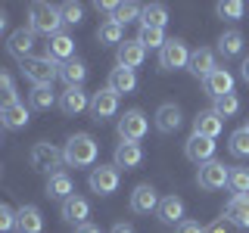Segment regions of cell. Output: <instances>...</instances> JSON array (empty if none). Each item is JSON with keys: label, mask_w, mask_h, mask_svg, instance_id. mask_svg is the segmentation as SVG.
<instances>
[{"label": "cell", "mask_w": 249, "mask_h": 233, "mask_svg": "<svg viewBox=\"0 0 249 233\" xmlns=\"http://www.w3.org/2000/svg\"><path fill=\"white\" fill-rule=\"evenodd\" d=\"M28 28L35 31V34H59L62 28V13L59 6L53 3H44V0H35V3H28Z\"/></svg>", "instance_id": "6da1fadb"}, {"label": "cell", "mask_w": 249, "mask_h": 233, "mask_svg": "<svg viewBox=\"0 0 249 233\" xmlns=\"http://www.w3.org/2000/svg\"><path fill=\"white\" fill-rule=\"evenodd\" d=\"M97 140L90 134H72L66 140V150H62V159H66V165L72 168H90L93 162H97Z\"/></svg>", "instance_id": "7a4b0ae2"}, {"label": "cell", "mask_w": 249, "mask_h": 233, "mask_svg": "<svg viewBox=\"0 0 249 233\" xmlns=\"http://www.w3.org/2000/svg\"><path fill=\"white\" fill-rule=\"evenodd\" d=\"M19 68L35 87H53V81L59 78V66L47 56H31L25 62H19Z\"/></svg>", "instance_id": "3957f363"}, {"label": "cell", "mask_w": 249, "mask_h": 233, "mask_svg": "<svg viewBox=\"0 0 249 233\" xmlns=\"http://www.w3.org/2000/svg\"><path fill=\"white\" fill-rule=\"evenodd\" d=\"M28 162H31V168L35 171H41V174H53L62 162V152L56 150L53 143H47V140H41V143H35L31 146V152H28Z\"/></svg>", "instance_id": "277c9868"}, {"label": "cell", "mask_w": 249, "mask_h": 233, "mask_svg": "<svg viewBox=\"0 0 249 233\" xmlns=\"http://www.w3.org/2000/svg\"><path fill=\"white\" fill-rule=\"evenodd\" d=\"M190 62V47L181 37H168L165 47L159 50V68L162 72H175V68H187Z\"/></svg>", "instance_id": "5b68a950"}, {"label": "cell", "mask_w": 249, "mask_h": 233, "mask_svg": "<svg viewBox=\"0 0 249 233\" xmlns=\"http://www.w3.org/2000/svg\"><path fill=\"white\" fill-rule=\"evenodd\" d=\"M228 174H231V165L212 159V162H206V165H199L196 183H199V190L215 193V190H224V186H228Z\"/></svg>", "instance_id": "8992f818"}, {"label": "cell", "mask_w": 249, "mask_h": 233, "mask_svg": "<svg viewBox=\"0 0 249 233\" xmlns=\"http://www.w3.org/2000/svg\"><path fill=\"white\" fill-rule=\"evenodd\" d=\"M119 183H122V171L115 165H97L88 177V186L97 196H112V193L119 190Z\"/></svg>", "instance_id": "52a82bcc"}, {"label": "cell", "mask_w": 249, "mask_h": 233, "mask_svg": "<svg viewBox=\"0 0 249 233\" xmlns=\"http://www.w3.org/2000/svg\"><path fill=\"white\" fill-rule=\"evenodd\" d=\"M146 131H150V121H146V115L140 112V109H128V112L119 118V137L122 140L140 143V140L146 137Z\"/></svg>", "instance_id": "ba28073f"}, {"label": "cell", "mask_w": 249, "mask_h": 233, "mask_svg": "<svg viewBox=\"0 0 249 233\" xmlns=\"http://www.w3.org/2000/svg\"><path fill=\"white\" fill-rule=\"evenodd\" d=\"M119 112V93L109 90V87H100L97 93H90V118L93 121H106Z\"/></svg>", "instance_id": "9c48e42d"}, {"label": "cell", "mask_w": 249, "mask_h": 233, "mask_svg": "<svg viewBox=\"0 0 249 233\" xmlns=\"http://www.w3.org/2000/svg\"><path fill=\"white\" fill-rule=\"evenodd\" d=\"M35 31L31 28H16L10 37H6V53H10L13 59H19V62H25L31 59V53H35Z\"/></svg>", "instance_id": "30bf717a"}, {"label": "cell", "mask_w": 249, "mask_h": 233, "mask_svg": "<svg viewBox=\"0 0 249 233\" xmlns=\"http://www.w3.org/2000/svg\"><path fill=\"white\" fill-rule=\"evenodd\" d=\"M143 59H146V47L137 41H122L119 44V50H115V66L119 68H131L134 72L137 66H143Z\"/></svg>", "instance_id": "8fae6325"}, {"label": "cell", "mask_w": 249, "mask_h": 233, "mask_svg": "<svg viewBox=\"0 0 249 233\" xmlns=\"http://www.w3.org/2000/svg\"><path fill=\"white\" fill-rule=\"evenodd\" d=\"M184 155L190 162H196V165H206V162L215 159V140L190 134V137H187V143H184Z\"/></svg>", "instance_id": "7c38bea8"}, {"label": "cell", "mask_w": 249, "mask_h": 233, "mask_svg": "<svg viewBox=\"0 0 249 233\" xmlns=\"http://www.w3.org/2000/svg\"><path fill=\"white\" fill-rule=\"evenodd\" d=\"M221 131H224V118L215 112V109H202V112H196V118H193V134L215 140Z\"/></svg>", "instance_id": "4fadbf2b"}, {"label": "cell", "mask_w": 249, "mask_h": 233, "mask_svg": "<svg viewBox=\"0 0 249 233\" xmlns=\"http://www.w3.org/2000/svg\"><path fill=\"white\" fill-rule=\"evenodd\" d=\"M156 208H159V193H156L150 183H137L134 193H131V212L134 215H150Z\"/></svg>", "instance_id": "5bb4252c"}, {"label": "cell", "mask_w": 249, "mask_h": 233, "mask_svg": "<svg viewBox=\"0 0 249 233\" xmlns=\"http://www.w3.org/2000/svg\"><path fill=\"white\" fill-rule=\"evenodd\" d=\"M215 53L209 50V47H199V50L190 53V62H187V72H190L193 78H199V81H206L209 75L215 72Z\"/></svg>", "instance_id": "9a60e30c"}, {"label": "cell", "mask_w": 249, "mask_h": 233, "mask_svg": "<svg viewBox=\"0 0 249 233\" xmlns=\"http://www.w3.org/2000/svg\"><path fill=\"white\" fill-rule=\"evenodd\" d=\"M47 59H53L56 66L75 59V41L66 34V31H59V34H53L50 41H47Z\"/></svg>", "instance_id": "2e32d148"}, {"label": "cell", "mask_w": 249, "mask_h": 233, "mask_svg": "<svg viewBox=\"0 0 249 233\" xmlns=\"http://www.w3.org/2000/svg\"><path fill=\"white\" fill-rule=\"evenodd\" d=\"M44 215L37 205H19L16 208V233H41Z\"/></svg>", "instance_id": "e0dca14e"}, {"label": "cell", "mask_w": 249, "mask_h": 233, "mask_svg": "<svg viewBox=\"0 0 249 233\" xmlns=\"http://www.w3.org/2000/svg\"><path fill=\"white\" fill-rule=\"evenodd\" d=\"M202 90L209 93L212 100H218V97H224V93H233V75L228 72V68H221L218 66L212 75L202 81Z\"/></svg>", "instance_id": "ac0fdd59"}, {"label": "cell", "mask_w": 249, "mask_h": 233, "mask_svg": "<svg viewBox=\"0 0 249 233\" xmlns=\"http://www.w3.org/2000/svg\"><path fill=\"white\" fill-rule=\"evenodd\" d=\"M59 109L66 115H81L84 109H90V97L84 93V87H66L59 93Z\"/></svg>", "instance_id": "d6986e66"}, {"label": "cell", "mask_w": 249, "mask_h": 233, "mask_svg": "<svg viewBox=\"0 0 249 233\" xmlns=\"http://www.w3.org/2000/svg\"><path fill=\"white\" fill-rule=\"evenodd\" d=\"M181 124H184V112H181L178 103H165V106L156 109V128H159L162 134H175Z\"/></svg>", "instance_id": "ffe728a7"}, {"label": "cell", "mask_w": 249, "mask_h": 233, "mask_svg": "<svg viewBox=\"0 0 249 233\" xmlns=\"http://www.w3.org/2000/svg\"><path fill=\"white\" fill-rule=\"evenodd\" d=\"M140 162H143V150H140V143H131V140H122L119 146H115V162L112 165L115 168H124V171H131V168H137Z\"/></svg>", "instance_id": "44dd1931"}, {"label": "cell", "mask_w": 249, "mask_h": 233, "mask_svg": "<svg viewBox=\"0 0 249 233\" xmlns=\"http://www.w3.org/2000/svg\"><path fill=\"white\" fill-rule=\"evenodd\" d=\"M62 217H66L69 224H88V217H90V205H88V199L84 196H69L66 202H62Z\"/></svg>", "instance_id": "7402d4cb"}, {"label": "cell", "mask_w": 249, "mask_h": 233, "mask_svg": "<svg viewBox=\"0 0 249 233\" xmlns=\"http://www.w3.org/2000/svg\"><path fill=\"white\" fill-rule=\"evenodd\" d=\"M47 196H50V199H59V202H66L69 196H75L72 177H69L66 171H53V174L47 177Z\"/></svg>", "instance_id": "603a6c76"}, {"label": "cell", "mask_w": 249, "mask_h": 233, "mask_svg": "<svg viewBox=\"0 0 249 233\" xmlns=\"http://www.w3.org/2000/svg\"><path fill=\"white\" fill-rule=\"evenodd\" d=\"M156 215H159L162 224H181V221H184V199L175 196V193H171V196H165V199H159Z\"/></svg>", "instance_id": "cb8c5ba5"}, {"label": "cell", "mask_w": 249, "mask_h": 233, "mask_svg": "<svg viewBox=\"0 0 249 233\" xmlns=\"http://www.w3.org/2000/svg\"><path fill=\"white\" fill-rule=\"evenodd\" d=\"M224 217L237 227H249V196H231L224 205Z\"/></svg>", "instance_id": "d4e9b609"}, {"label": "cell", "mask_w": 249, "mask_h": 233, "mask_svg": "<svg viewBox=\"0 0 249 233\" xmlns=\"http://www.w3.org/2000/svg\"><path fill=\"white\" fill-rule=\"evenodd\" d=\"M109 90H115L122 97V93H134V87H137V75L131 72V68H119L115 66L112 72H109V84H106Z\"/></svg>", "instance_id": "484cf974"}, {"label": "cell", "mask_w": 249, "mask_h": 233, "mask_svg": "<svg viewBox=\"0 0 249 233\" xmlns=\"http://www.w3.org/2000/svg\"><path fill=\"white\" fill-rule=\"evenodd\" d=\"M168 25V10L162 3H146L140 10V28H165Z\"/></svg>", "instance_id": "4316f807"}, {"label": "cell", "mask_w": 249, "mask_h": 233, "mask_svg": "<svg viewBox=\"0 0 249 233\" xmlns=\"http://www.w3.org/2000/svg\"><path fill=\"white\" fill-rule=\"evenodd\" d=\"M28 121H31V112L22 103H16L10 109H0V124H3V128H10V131H22Z\"/></svg>", "instance_id": "83f0119b"}, {"label": "cell", "mask_w": 249, "mask_h": 233, "mask_svg": "<svg viewBox=\"0 0 249 233\" xmlns=\"http://www.w3.org/2000/svg\"><path fill=\"white\" fill-rule=\"evenodd\" d=\"M59 78L66 81V87H81L84 78H88V66L81 59H69L59 66Z\"/></svg>", "instance_id": "f1b7e54d"}, {"label": "cell", "mask_w": 249, "mask_h": 233, "mask_svg": "<svg viewBox=\"0 0 249 233\" xmlns=\"http://www.w3.org/2000/svg\"><path fill=\"white\" fill-rule=\"evenodd\" d=\"M218 53H221L224 59H233V56H240V53H243V34H240L237 28L224 31V34L218 37Z\"/></svg>", "instance_id": "f546056e"}, {"label": "cell", "mask_w": 249, "mask_h": 233, "mask_svg": "<svg viewBox=\"0 0 249 233\" xmlns=\"http://www.w3.org/2000/svg\"><path fill=\"white\" fill-rule=\"evenodd\" d=\"M97 41H100V44H106V47H112V44H115V47H119V44L124 41V28L119 25V22H112V19H106V22H103V25H100V28H97Z\"/></svg>", "instance_id": "4dcf8cb0"}, {"label": "cell", "mask_w": 249, "mask_h": 233, "mask_svg": "<svg viewBox=\"0 0 249 233\" xmlns=\"http://www.w3.org/2000/svg\"><path fill=\"white\" fill-rule=\"evenodd\" d=\"M19 103V90H16V81L10 72H3L0 68V109H10Z\"/></svg>", "instance_id": "1f68e13d"}, {"label": "cell", "mask_w": 249, "mask_h": 233, "mask_svg": "<svg viewBox=\"0 0 249 233\" xmlns=\"http://www.w3.org/2000/svg\"><path fill=\"white\" fill-rule=\"evenodd\" d=\"M228 186L233 196H249V168H231Z\"/></svg>", "instance_id": "d6a6232c"}, {"label": "cell", "mask_w": 249, "mask_h": 233, "mask_svg": "<svg viewBox=\"0 0 249 233\" xmlns=\"http://www.w3.org/2000/svg\"><path fill=\"white\" fill-rule=\"evenodd\" d=\"M215 13L221 16L224 22H240L246 13V3H240V0H221V3L215 6Z\"/></svg>", "instance_id": "836d02e7"}, {"label": "cell", "mask_w": 249, "mask_h": 233, "mask_svg": "<svg viewBox=\"0 0 249 233\" xmlns=\"http://www.w3.org/2000/svg\"><path fill=\"white\" fill-rule=\"evenodd\" d=\"M28 100H31V109H50V106H56V93H53V87H31Z\"/></svg>", "instance_id": "e575fe53"}, {"label": "cell", "mask_w": 249, "mask_h": 233, "mask_svg": "<svg viewBox=\"0 0 249 233\" xmlns=\"http://www.w3.org/2000/svg\"><path fill=\"white\" fill-rule=\"evenodd\" d=\"M140 10H143V6H137V3H119L115 13H112V22H119L122 28L128 25V22H140Z\"/></svg>", "instance_id": "d590c367"}, {"label": "cell", "mask_w": 249, "mask_h": 233, "mask_svg": "<svg viewBox=\"0 0 249 233\" xmlns=\"http://www.w3.org/2000/svg\"><path fill=\"white\" fill-rule=\"evenodd\" d=\"M137 41L143 44V47H150V50H162L168 37H165V31H159V28H140Z\"/></svg>", "instance_id": "8d00e7d4"}, {"label": "cell", "mask_w": 249, "mask_h": 233, "mask_svg": "<svg viewBox=\"0 0 249 233\" xmlns=\"http://www.w3.org/2000/svg\"><path fill=\"white\" fill-rule=\"evenodd\" d=\"M212 109H215L218 115H221V118H231V115H237V112H240V100H237V93H224V97H218Z\"/></svg>", "instance_id": "74e56055"}, {"label": "cell", "mask_w": 249, "mask_h": 233, "mask_svg": "<svg viewBox=\"0 0 249 233\" xmlns=\"http://www.w3.org/2000/svg\"><path fill=\"white\" fill-rule=\"evenodd\" d=\"M231 152L233 155H237V159H246V155H249V131L246 128H240V131H233V134H231Z\"/></svg>", "instance_id": "f35d334b"}, {"label": "cell", "mask_w": 249, "mask_h": 233, "mask_svg": "<svg viewBox=\"0 0 249 233\" xmlns=\"http://www.w3.org/2000/svg\"><path fill=\"white\" fill-rule=\"evenodd\" d=\"M59 13H62V25H81L84 22V6L81 3H62L59 6Z\"/></svg>", "instance_id": "ab89813d"}, {"label": "cell", "mask_w": 249, "mask_h": 233, "mask_svg": "<svg viewBox=\"0 0 249 233\" xmlns=\"http://www.w3.org/2000/svg\"><path fill=\"white\" fill-rule=\"evenodd\" d=\"M10 230H16V212L6 202H0V233H10Z\"/></svg>", "instance_id": "60d3db41"}, {"label": "cell", "mask_w": 249, "mask_h": 233, "mask_svg": "<svg viewBox=\"0 0 249 233\" xmlns=\"http://www.w3.org/2000/svg\"><path fill=\"white\" fill-rule=\"evenodd\" d=\"M175 233H206V227H199L196 221H181Z\"/></svg>", "instance_id": "b9f144b4"}, {"label": "cell", "mask_w": 249, "mask_h": 233, "mask_svg": "<svg viewBox=\"0 0 249 233\" xmlns=\"http://www.w3.org/2000/svg\"><path fill=\"white\" fill-rule=\"evenodd\" d=\"M93 6H97L100 13H109V16H112V13H115V6H119V3H109V0H97Z\"/></svg>", "instance_id": "7bdbcfd3"}, {"label": "cell", "mask_w": 249, "mask_h": 233, "mask_svg": "<svg viewBox=\"0 0 249 233\" xmlns=\"http://www.w3.org/2000/svg\"><path fill=\"white\" fill-rule=\"evenodd\" d=\"M75 233H100V227H97V224H78V227H75Z\"/></svg>", "instance_id": "ee69618b"}, {"label": "cell", "mask_w": 249, "mask_h": 233, "mask_svg": "<svg viewBox=\"0 0 249 233\" xmlns=\"http://www.w3.org/2000/svg\"><path fill=\"white\" fill-rule=\"evenodd\" d=\"M109 233H134V227H131V224H115Z\"/></svg>", "instance_id": "f6af8a7d"}, {"label": "cell", "mask_w": 249, "mask_h": 233, "mask_svg": "<svg viewBox=\"0 0 249 233\" xmlns=\"http://www.w3.org/2000/svg\"><path fill=\"white\" fill-rule=\"evenodd\" d=\"M206 233H228V227H224V221H215L212 227H209Z\"/></svg>", "instance_id": "bcb514c9"}, {"label": "cell", "mask_w": 249, "mask_h": 233, "mask_svg": "<svg viewBox=\"0 0 249 233\" xmlns=\"http://www.w3.org/2000/svg\"><path fill=\"white\" fill-rule=\"evenodd\" d=\"M240 78H243V81L249 84V56L243 59V66H240Z\"/></svg>", "instance_id": "7dc6e473"}, {"label": "cell", "mask_w": 249, "mask_h": 233, "mask_svg": "<svg viewBox=\"0 0 249 233\" xmlns=\"http://www.w3.org/2000/svg\"><path fill=\"white\" fill-rule=\"evenodd\" d=\"M3 31H6V13L0 10V34H3Z\"/></svg>", "instance_id": "c3c4849f"}, {"label": "cell", "mask_w": 249, "mask_h": 233, "mask_svg": "<svg viewBox=\"0 0 249 233\" xmlns=\"http://www.w3.org/2000/svg\"><path fill=\"white\" fill-rule=\"evenodd\" d=\"M246 131H249V121H246Z\"/></svg>", "instance_id": "681fc988"}]
</instances>
